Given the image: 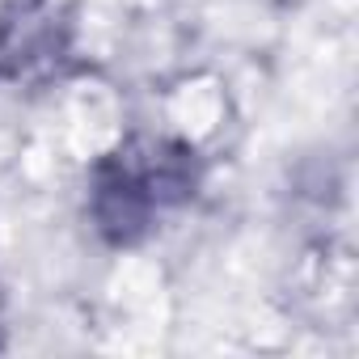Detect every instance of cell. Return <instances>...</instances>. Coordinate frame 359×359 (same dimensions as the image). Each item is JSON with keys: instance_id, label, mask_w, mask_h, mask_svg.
<instances>
[{"instance_id": "6da1fadb", "label": "cell", "mask_w": 359, "mask_h": 359, "mask_svg": "<svg viewBox=\"0 0 359 359\" xmlns=\"http://www.w3.org/2000/svg\"><path fill=\"white\" fill-rule=\"evenodd\" d=\"M51 47H55V18L47 9V0H18L0 22V55L18 64H34Z\"/></svg>"}]
</instances>
